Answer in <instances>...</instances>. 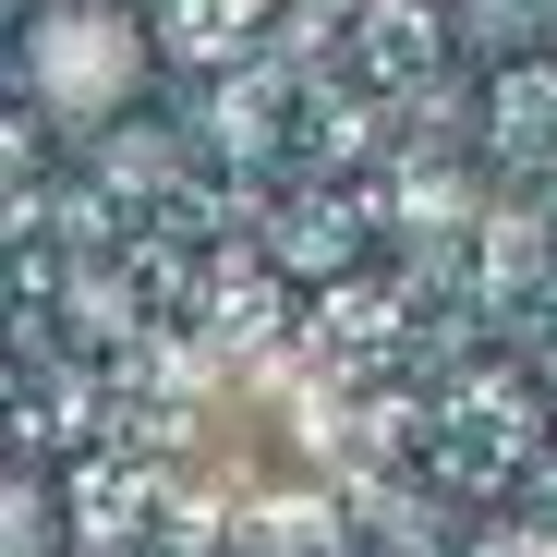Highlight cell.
<instances>
[{
	"instance_id": "4",
	"label": "cell",
	"mask_w": 557,
	"mask_h": 557,
	"mask_svg": "<svg viewBox=\"0 0 557 557\" xmlns=\"http://www.w3.org/2000/svg\"><path fill=\"white\" fill-rule=\"evenodd\" d=\"M37 521H49V509H37V485L13 473V557H37Z\"/></svg>"
},
{
	"instance_id": "1",
	"label": "cell",
	"mask_w": 557,
	"mask_h": 557,
	"mask_svg": "<svg viewBox=\"0 0 557 557\" xmlns=\"http://www.w3.org/2000/svg\"><path fill=\"white\" fill-rule=\"evenodd\" d=\"M13 73H25V110L61 146H85V134H122L134 122V98H146L158 61H146V25L122 13V0H37Z\"/></svg>"
},
{
	"instance_id": "2",
	"label": "cell",
	"mask_w": 557,
	"mask_h": 557,
	"mask_svg": "<svg viewBox=\"0 0 557 557\" xmlns=\"http://www.w3.org/2000/svg\"><path fill=\"white\" fill-rule=\"evenodd\" d=\"M448 13H460V37H473V49H533L545 37V0H448Z\"/></svg>"
},
{
	"instance_id": "3",
	"label": "cell",
	"mask_w": 557,
	"mask_h": 557,
	"mask_svg": "<svg viewBox=\"0 0 557 557\" xmlns=\"http://www.w3.org/2000/svg\"><path fill=\"white\" fill-rule=\"evenodd\" d=\"M473 557H557V533H545V521H485Z\"/></svg>"
}]
</instances>
